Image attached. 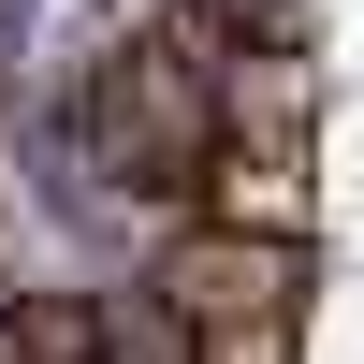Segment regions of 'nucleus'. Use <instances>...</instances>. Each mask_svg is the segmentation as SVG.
Listing matches in <instances>:
<instances>
[{"instance_id":"obj_1","label":"nucleus","mask_w":364,"mask_h":364,"mask_svg":"<svg viewBox=\"0 0 364 364\" xmlns=\"http://www.w3.org/2000/svg\"><path fill=\"white\" fill-rule=\"evenodd\" d=\"M73 146L117 204H190L219 161V0H161L117 29L73 87Z\"/></svg>"},{"instance_id":"obj_2","label":"nucleus","mask_w":364,"mask_h":364,"mask_svg":"<svg viewBox=\"0 0 364 364\" xmlns=\"http://www.w3.org/2000/svg\"><path fill=\"white\" fill-rule=\"evenodd\" d=\"M190 219H233V233H306L321 190H306V146L291 132H219V161H204Z\"/></svg>"},{"instance_id":"obj_3","label":"nucleus","mask_w":364,"mask_h":364,"mask_svg":"<svg viewBox=\"0 0 364 364\" xmlns=\"http://www.w3.org/2000/svg\"><path fill=\"white\" fill-rule=\"evenodd\" d=\"M102 364H204V336L175 321L161 277H132V291H102Z\"/></svg>"},{"instance_id":"obj_4","label":"nucleus","mask_w":364,"mask_h":364,"mask_svg":"<svg viewBox=\"0 0 364 364\" xmlns=\"http://www.w3.org/2000/svg\"><path fill=\"white\" fill-rule=\"evenodd\" d=\"M0 321H15V277H0Z\"/></svg>"}]
</instances>
